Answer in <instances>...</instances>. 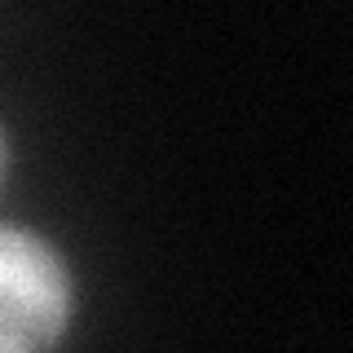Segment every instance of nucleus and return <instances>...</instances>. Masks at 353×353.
Returning a JSON list of instances; mask_svg holds the SVG:
<instances>
[{
  "label": "nucleus",
  "instance_id": "f257e3e1",
  "mask_svg": "<svg viewBox=\"0 0 353 353\" xmlns=\"http://www.w3.org/2000/svg\"><path fill=\"white\" fill-rule=\"evenodd\" d=\"M71 323V270L53 243L0 221V353L49 349Z\"/></svg>",
  "mask_w": 353,
  "mask_h": 353
},
{
  "label": "nucleus",
  "instance_id": "f03ea898",
  "mask_svg": "<svg viewBox=\"0 0 353 353\" xmlns=\"http://www.w3.org/2000/svg\"><path fill=\"white\" fill-rule=\"evenodd\" d=\"M0 168H5V137H0Z\"/></svg>",
  "mask_w": 353,
  "mask_h": 353
}]
</instances>
